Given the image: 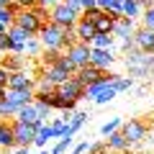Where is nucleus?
Returning a JSON list of instances; mask_svg holds the SVG:
<instances>
[{"label":"nucleus","mask_w":154,"mask_h":154,"mask_svg":"<svg viewBox=\"0 0 154 154\" xmlns=\"http://www.w3.org/2000/svg\"><path fill=\"white\" fill-rule=\"evenodd\" d=\"M38 41L41 46L49 51H64L67 44H64V28L62 26H54V23H44V26L38 28Z\"/></svg>","instance_id":"1"},{"label":"nucleus","mask_w":154,"mask_h":154,"mask_svg":"<svg viewBox=\"0 0 154 154\" xmlns=\"http://www.w3.org/2000/svg\"><path fill=\"white\" fill-rule=\"evenodd\" d=\"M118 131L123 134V136L128 139V144H141V141H146V136H149V123L144 121V118H128V121H123L121 123V128Z\"/></svg>","instance_id":"2"},{"label":"nucleus","mask_w":154,"mask_h":154,"mask_svg":"<svg viewBox=\"0 0 154 154\" xmlns=\"http://www.w3.org/2000/svg\"><path fill=\"white\" fill-rule=\"evenodd\" d=\"M75 77L80 80V82L85 85V88H90V85H95V82H100V80H113V72H108V69H100V67H93V64H85V67H80V69L75 72Z\"/></svg>","instance_id":"3"},{"label":"nucleus","mask_w":154,"mask_h":154,"mask_svg":"<svg viewBox=\"0 0 154 154\" xmlns=\"http://www.w3.org/2000/svg\"><path fill=\"white\" fill-rule=\"evenodd\" d=\"M77 13L69 11V8L64 5V3H57L54 8H49V23H54V26H62V28H72L77 23Z\"/></svg>","instance_id":"4"},{"label":"nucleus","mask_w":154,"mask_h":154,"mask_svg":"<svg viewBox=\"0 0 154 154\" xmlns=\"http://www.w3.org/2000/svg\"><path fill=\"white\" fill-rule=\"evenodd\" d=\"M57 93H59L62 98H67V100H82L85 98V85L72 75V77H67L64 82L57 85Z\"/></svg>","instance_id":"5"},{"label":"nucleus","mask_w":154,"mask_h":154,"mask_svg":"<svg viewBox=\"0 0 154 154\" xmlns=\"http://www.w3.org/2000/svg\"><path fill=\"white\" fill-rule=\"evenodd\" d=\"M13 26L23 28V31H26L28 36H36V33H38V28L44 26V23H41V21L36 18V13H33V8H31V11H21V13H18V16L13 18Z\"/></svg>","instance_id":"6"},{"label":"nucleus","mask_w":154,"mask_h":154,"mask_svg":"<svg viewBox=\"0 0 154 154\" xmlns=\"http://www.w3.org/2000/svg\"><path fill=\"white\" fill-rule=\"evenodd\" d=\"M67 57H69V62L75 64V69H80V67L90 64V44H82V41H75L72 46H67L64 51Z\"/></svg>","instance_id":"7"},{"label":"nucleus","mask_w":154,"mask_h":154,"mask_svg":"<svg viewBox=\"0 0 154 154\" xmlns=\"http://www.w3.org/2000/svg\"><path fill=\"white\" fill-rule=\"evenodd\" d=\"M134 49L146 51V54H154V28L139 26L134 31Z\"/></svg>","instance_id":"8"},{"label":"nucleus","mask_w":154,"mask_h":154,"mask_svg":"<svg viewBox=\"0 0 154 154\" xmlns=\"http://www.w3.org/2000/svg\"><path fill=\"white\" fill-rule=\"evenodd\" d=\"M33 85H36V77L28 75L26 69L23 72H11L5 80V90H33Z\"/></svg>","instance_id":"9"},{"label":"nucleus","mask_w":154,"mask_h":154,"mask_svg":"<svg viewBox=\"0 0 154 154\" xmlns=\"http://www.w3.org/2000/svg\"><path fill=\"white\" fill-rule=\"evenodd\" d=\"M13 126V136H16V146H31L36 139V126H28L21 121H11Z\"/></svg>","instance_id":"10"},{"label":"nucleus","mask_w":154,"mask_h":154,"mask_svg":"<svg viewBox=\"0 0 154 154\" xmlns=\"http://www.w3.org/2000/svg\"><path fill=\"white\" fill-rule=\"evenodd\" d=\"M105 144H108V152H116V154H128V152H131V144H128V139L123 136L121 131L108 134Z\"/></svg>","instance_id":"11"},{"label":"nucleus","mask_w":154,"mask_h":154,"mask_svg":"<svg viewBox=\"0 0 154 154\" xmlns=\"http://www.w3.org/2000/svg\"><path fill=\"white\" fill-rule=\"evenodd\" d=\"M126 67H154V54H146V51H139V49H131L126 51Z\"/></svg>","instance_id":"12"},{"label":"nucleus","mask_w":154,"mask_h":154,"mask_svg":"<svg viewBox=\"0 0 154 154\" xmlns=\"http://www.w3.org/2000/svg\"><path fill=\"white\" fill-rule=\"evenodd\" d=\"M75 33H77V41H82V44H90L95 38V26H93V21H88V18H77V23H75Z\"/></svg>","instance_id":"13"},{"label":"nucleus","mask_w":154,"mask_h":154,"mask_svg":"<svg viewBox=\"0 0 154 154\" xmlns=\"http://www.w3.org/2000/svg\"><path fill=\"white\" fill-rule=\"evenodd\" d=\"M8 36H11V44H13V54H23V49H26V41L28 38H33V36H28L23 28H18V26H11L8 28Z\"/></svg>","instance_id":"14"},{"label":"nucleus","mask_w":154,"mask_h":154,"mask_svg":"<svg viewBox=\"0 0 154 154\" xmlns=\"http://www.w3.org/2000/svg\"><path fill=\"white\" fill-rule=\"evenodd\" d=\"M113 62H116V57H113V51H110V49H90V64H93V67L108 69Z\"/></svg>","instance_id":"15"},{"label":"nucleus","mask_w":154,"mask_h":154,"mask_svg":"<svg viewBox=\"0 0 154 154\" xmlns=\"http://www.w3.org/2000/svg\"><path fill=\"white\" fill-rule=\"evenodd\" d=\"M134 31H136V21H131V18H118V21H113V36L116 38H128V36H134Z\"/></svg>","instance_id":"16"},{"label":"nucleus","mask_w":154,"mask_h":154,"mask_svg":"<svg viewBox=\"0 0 154 154\" xmlns=\"http://www.w3.org/2000/svg\"><path fill=\"white\" fill-rule=\"evenodd\" d=\"M13 121L28 123V126H38V123H41V118H38L36 105H33V103H28V105H23V108H18V113H16V118H13Z\"/></svg>","instance_id":"17"},{"label":"nucleus","mask_w":154,"mask_h":154,"mask_svg":"<svg viewBox=\"0 0 154 154\" xmlns=\"http://www.w3.org/2000/svg\"><path fill=\"white\" fill-rule=\"evenodd\" d=\"M5 100H11L13 105L23 108V105L33 103V90H5Z\"/></svg>","instance_id":"18"},{"label":"nucleus","mask_w":154,"mask_h":154,"mask_svg":"<svg viewBox=\"0 0 154 154\" xmlns=\"http://www.w3.org/2000/svg\"><path fill=\"white\" fill-rule=\"evenodd\" d=\"M0 67H3L8 75H11V72H23V69H26L23 57H21V54H13V51H11L8 57H0Z\"/></svg>","instance_id":"19"},{"label":"nucleus","mask_w":154,"mask_h":154,"mask_svg":"<svg viewBox=\"0 0 154 154\" xmlns=\"http://www.w3.org/2000/svg\"><path fill=\"white\" fill-rule=\"evenodd\" d=\"M85 121H88V113H85V110H75V113H72V121L67 123V128H64L62 136H75V134L85 126Z\"/></svg>","instance_id":"20"},{"label":"nucleus","mask_w":154,"mask_h":154,"mask_svg":"<svg viewBox=\"0 0 154 154\" xmlns=\"http://www.w3.org/2000/svg\"><path fill=\"white\" fill-rule=\"evenodd\" d=\"M118 11H121V16L123 18H131V21H136V18H141V5H139L136 0H121V8H118Z\"/></svg>","instance_id":"21"},{"label":"nucleus","mask_w":154,"mask_h":154,"mask_svg":"<svg viewBox=\"0 0 154 154\" xmlns=\"http://www.w3.org/2000/svg\"><path fill=\"white\" fill-rule=\"evenodd\" d=\"M116 36L113 33H95V38L90 41V49H113Z\"/></svg>","instance_id":"22"},{"label":"nucleus","mask_w":154,"mask_h":154,"mask_svg":"<svg viewBox=\"0 0 154 154\" xmlns=\"http://www.w3.org/2000/svg\"><path fill=\"white\" fill-rule=\"evenodd\" d=\"M49 139H54V128L46 126V123H38V126H36V139H33V144H36V146H44Z\"/></svg>","instance_id":"23"},{"label":"nucleus","mask_w":154,"mask_h":154,"mask_svg":"<svg viewBox=\"0 0 154 154\" xmlns=\"http://www.w3.org/2000/svg\"><path fill=\"white\" fill-rule=\"evenodd\" d=\"M110 88L116 90V93H126V90L134 88V77H126V75H116L113 80H110Z\"/></svg>","instance_id":"24"},{"label":"nucleus","mask_w":154,"mask_h":154,"mask_svg":"<svg viewBox=\"0 0 154 154\" xmlns=\"http://www.w3.org/2000/svg\"><path fill=\"white\" fill-rule=\"evenodd\" d=\"M41 51H44V46H41V41H38L36 36L26 41V49H23V54H28V57H38Z\"/></svg>","instance_id":"25"},{"label":"nucleus","mask_w":154,"mask_h":154,"mask_svg":"<svg viewBox=\"0 0 154 154\" xmlns=\"http://www.w3.org/2000/svg\"><path fill=\"white\" fill-rule=\"evenodd\" d=\"M18 113V105H13L11 100H0V118H11V116H16Z\"/></svg>","instance_id":"26"},{"label":"nucleus","mask_w":154,"mask_h":154,"mask_svg":"<svg viewBox=\"0 0 154 154\" xmlns=\"http://www.w3.org/2000/svg\"><path fill=\"white\" fill-rule=\"evenodd\" d=\"M116 95H118V93H116V90H113V88H110V85H108V88H105L103 93H98V95H95L93 100H95V103H98V105H105V103H110V100H113Z\"/></svg>","instance_id":"27"},{"label":"nucleus","mask_w":154,"mask_h":154,"mask_svg":"<svg viewBox=\"0 0 154 154\" xmlns=\"http://www.w3.org/2000/svg\"><path fill=\"white\" fill-rule=\"evenodd\" d=\"M121 118H118V116H116V118H110L108 123H103V126H100V134H103V136H108V134H113V131H118V128H121Z\"/></svg>","instance_id":"28"},{"label":"nucleus","mask_w":154,"mask_h":154,"mask_svg":"<svg viewBox=\"0 0 154 154\" xmlns=\"http://www.w3.org/2000/svg\"><path fill=\"white\" fill-rule=\"evenodd\" d=\"M13 18H16V16L11 13V8H8V5H0V23H3V26L11 28L13 26Z\"/></svg>","instance_id":"29"},{"label":"nucleus","mask_w":154,"mask_h":154,"mask_svg":"<svg viewBox=\"0 0 154 154\" xmlns=\"http://www.w3.org/2000/svg\"><path fill=\"white\" fill-rule=\"evenodd\" d=\"M33 105H36V110H38V118H41V123H44L46 118L51 116V108L44 103V100H33Z\"/></svg>","instance_id":"30"},{"label":"nucleus","mask_w":154,"mask_h":154,"mask_svg":"<svg viewBox=\"0 0 154 154\" xmlns=\"http://www.w3.org/2000/svg\"><path fill=\"white\" fill-rule=\"evenodd\" d=\"M13 44H11V36H8V31L0 33V54H11Z\"/></svg>","instance_id":"31"},{"label":"nucleus","mask_w":154,"mask_h":154,"mask_svg":"<svg viewBox=\"0 0 154 154\" xmlns=\"http://www.w3.org/2000/svg\"><path fill=\"white\" fill-rule=\"evenodd\" d=\"M85 154H108V144H105V141H95V144L88 146Z\"/></svg>","instance_id":"32"},{"label":"nucleus","mask_w":154,"mask_h":154,"mask_svg":"<svg viewBox=\"0 0 154 154\" xmlns=\"http://www.w3.org/2000/svg\"><path fill=\"white\" fill-rule=\"evenodd\" d=\"M149 75H152L149 67H128V77H134V80L136 77H149Z\"/></svg>","instance_id":"33"},{"label":"nucleus","mask_w":154,"mask_h":154,"mask_svg":"<svg viewBox=\"0 0 154 154\" xmlns=\"http://www.w3.org/2000/svg\"><path fill=\"white\" fill-rule=\"evenodd\" d=\"M141 26L154 28V8H149V11H144V13H141Z\"/></svg>","instance_id":"34"},{"label":"nucleus","mask_w":154,"mask_h":154,"mask_svg":"<svg viewBox=\"0 0 154 154\" xmlns=\"http://www.w3.org/2000/svg\"><path fill=\"white\" fill-rule=\"evenodd\" d=\"M69 146H72V136H59V144H57L54 149H57V152H62V154H64V152H67Z\"/></svg>","instance_id":"35"},{"label":"nucleus","mask_w":154,"mask_h":154,"mask_svg":"<svg viewBox=\"0 0 154 154\" xmlns=\"http://www.w3.org/2000/svg\"><path fill=\"white\" fill-rule=\"evenodd\" d=\"M100 16H103L100 8H88V11L82 13V18H88V21H95V18H100Z\"/></svg>","instance_id":"36"},{"label":"nucleus","mask_w":154,"mask_h":154,"mask_svg":"<svg viewBox=\"0 0 154 154\" xmlns=\"http://www.w3.org/2000/svg\"><path fill=\"white\" fill-rule=\"evenodd\" d=\"M51 128H54V136H62V134H64V128H67V123L62 121V118H57V121L51 123Z\"/></svg>","instance_id":"37"},{"label":"nucleus","mask_w":154,"mask_h":154,"mask_svg":"<svg viewBox=\"0 0 154 154\" xmlns=\"http://www.w3.org/2000/svg\"><path fill=\"white\" fill-rule=\"evenodd\" d=\"M95 5H98L100 11H113V8H116V0H95Z\"/></svg>","instance_id":"38"},{"label":"nucleus","mask_w":154,"mask_h":154,"mask_svg":"<svg viewBox=\"0 0 154 154\" xmlns=\"http://www.w3.org/2000/svg\"><path fill=\"white\" fill-rule=\"evenodd\" d=\"M16 3L23 8V11H31V8H36V5H38V0H16Z\"/></svg>","instance_id":"39"},{"label":"nucleus","mask_w":154,"mask_h":154,"mask_svg":"<svg viewBox=\"0 0 154 154\" xmlns=\"http://www.w3.org/2000/svg\"><path fill=\"white\" fill-rule=\"evenodd\" d=\"M88 146H90V141H82V144H77V146L72 149V154H85V152H88Z\"/></svg>","instance_id":"40"},{"label":"nucleus","mask_w":154,"mask_h":154,"mask_svg":"<svg viewBox=\"0 0 154 154\" xmlns=\"http://www.w3.org/2000/svg\"><path fill=\"white\" fill-rule=\"evenodd\" d=\"M139 5H141V11H149V8H154V0H136Z\"/></svg>","instance_id":"41"},{"label":"nucleus","mask_w":154,"mask_h":154,"mask_svg":"<svg viewBox=\"0 0 154 154\" xmlns=\"http://www.w3.org/2000/svg\"><path fill=\"white\" fill-rule=\"evenodd\" d=\"M57 3H62V0H38V5H46V8H54Z\"/></svg>","instance_id":"42"},{"label":"nucleus","mask_w":154,"mask_h":154,"mask_svg":"<svg viewBox=\"0 0 154 154\" xmlns=\"http://www.w3.org/2000/svg\"><path fill=\"white\" fill-rule=\"evenodd\" d=\"M5 80H8V72L0 67V88H5Z\"/></svg>","instance_id":"43"},{"label":"nucleus","mask_w":154,"mask_h":154,"mask_svg":"<svg viewBox=\"0 0 154 154\" xmlns=\"http://www.w3.org/2000/svg\"><path fill=\"white\" fill-rule=\"evenodd\" d=\"M11 154H31V152H28V146H16Z\"/></svg>","instance_id":"44"},{"label":"nucleus","mask_w":154,"mask_h":154,"mask_svg":"<svg viewBox=\"0 0 154 154\" xmlns=\"http://www.w3.org/2000/svg\"><path fill=\"white\" fill-rule=\"evenodd\" d=\"M5 123L8 121H0V136H3V131H5Z\"/></svg>","instance_id":"45"},{"label":"nucleus","mask_w":154,"mask_h":154,"mask_svg":"<svg viewBox=\"0 0 154 154\" xmlns=\"http://www.w3.org/2000/svg\"><path fill=\"white\" fill-rule=\"evenodd\" d=\"M3 98H5V88H0V100H3Z\"/></svg>","instance_id":"46"},{"label":"nucleus","mask_w":154,"mask_h":154,"mask_svg":"<svg viewBox=\"0 0 154 154\" xmlns=\"http://www.w3.org/2000/svg\"><path fill=\"white\" fill-rule=\"evenodd\" d=\"M8 3H11V0H0V5H8Z\"/></svg>","instance_id":"47"},{"label":"nucleus","mask_w":154,"mask_h":154,"mask_svg":"<svg viewBox=\"0 0 154 154\" xmlns=\"http://www.w3.org/2000/svg\"><path fill=\"white\" fill-rule=\"evenodd\" d=\"M3 31H8V28H5V26H3V23H0V33H3Z\"/></svg>","instance_id":"48"},{"label":"nucleus","mask_w":154,"mask_h":154,"mask_svg":"<svg viewBox=\"0 0 154 154\" xmlns=\"http://www.w3.org/2000/svg\"><path fill=\"white\" fill-rule=\"evenodd\" d=\"M149 128H154V116H152V123H149Z\"/></svg>","instance_id":"49"},{"label":"nucleus","mask_w":154,"mask_h":154,"mask_svg":"<svg viewBox=\"0 0 154 154\" xmlns=\"http://www.w3.org/2000/svg\"><path fill=\"white\" fill-rule=\"evenodd\" d=\"M38 154H46V152H38Z\"/></svg>","instance_id":"50"},{"label":"nucleus","mask_w":154,"mask_h":154,"mask_svg":"<svg viewBox=\"0 0 154 154\" xmlns=\"http://www.w3.org/2000/svg\"><path fill=\"white\" fill-rule=\"evenodd\" d=\"M152 154H154V152H152Z\"/></svg>","instance_id":"51"}]
</instances>
